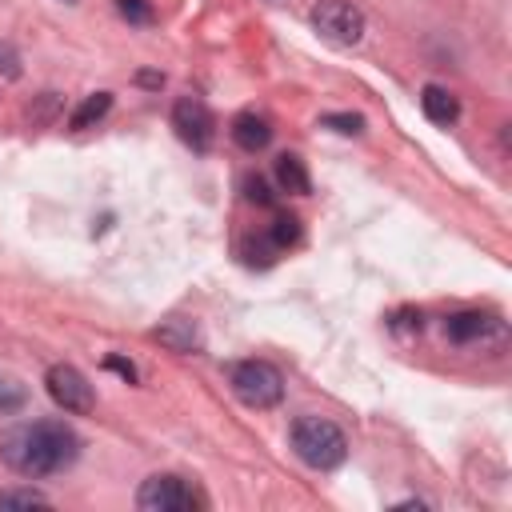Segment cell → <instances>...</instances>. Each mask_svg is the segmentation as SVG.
I'll list each match as a JSON object with an SVG mask.
<instances>
[{
  "label": "cell",
  "mask_w": 512,
  "mask_h": 512,
  "mask_svg": "<svg viewBox=\"0 0 512 512\" xmlns=\"http://www.w3.org/2000/svg\"><path fill=\"white\" fill-rule=\"evenodd\" d=\"M76 456H80V436L64 420H32L0 432V460L28 480L64 472L76 464Z\"/></svg>",
  "instance_id": "6da1fadb"
},
{
  "label": "cell",
  "mask_w": 512,
  "mask_h": 512,
  "mask_svg": "<svg viewBox=\"0 0 512 512\" xmlns=\"http://www.w3.org/2000/svg\"><path fill=\"white\" fill-rule=\"evenodd\" d=\"M288 440H292V452H296L308 468H316V472H332V468H340L344 456H348V440H344L340 424H332V420H324V416H300V420L292 424Z\"/></svg>",
  "instance_id": "7a4b0ae2"
},
{
  "label": "cell",
  "mask_w": 512,
  "mask_h": 512,
  "mask_svg": "<svg viewBox=\"0 0 512 512\" xmlns=\"http://www.w3.org/2000/svg\"><path fill=\"white\" fill-rule=\"evenodd\" d=\"M228 384H232L236 400L248 404V408H256V412L276 408L284 400V376L268 360H240V364H232Z\"/></svg>",
  "instance_id": "3957f363"
},
{
  "label": "cell",
  "mask_w": 512,
  "mask_h": 512,
  "mask_svg": "<svg viewBox=\"0 0 512 512\" xmlns=\"http://www.w3.org/2000/svg\"><path fill=\"white\" fill-rule=\"evenodd\" d=\"M312 28H316L328 44L352 48V44L364 40V12H360L356 4H348V0H320V4L312 8Z\"/></svg>",
  "instance_id": "277c9868"
},
{
  "label": "cell",
  "mask_w": 512,
  "mask_h": 512,
  "mask_svg": "<svg viewBox=\"0 0 512 512\" xmlns=\"http://www.w3.org/2000/svg\"><path fill=\"white\" fill-rule=\"evenodd\" d=\"M136 508L140 512H192L200 508V496L180 476L164 472V476H148L136 488Z\"/></svg>",
  "instance_id": "5b68a950"
},
{
  "label": "cell",
  "mask_w": 512,
  "mask_h": 512,
  "mask_svg": "<svg viewBox=\"0 0 512 512\" xmlns=\"http://www.w3.org/2000/svg\"><path fill=\"white\" fill-rule=\"evenodd\" d=\"M172 128L176 136L192 148V152H208L212 148V136H216V124H212V112L200 96H180L172 104Z\"/></svg>",
  "instance_id": "8992f818"
},
{
  "label": "cell",
  "mask_w": 512,
  "mask_h": 512,
  "mask_svg": "<svg viewBox=\"0 0 512 512\" xmlns=\"http://www.w3.org/2000/svg\"><path fill=\"white\" fill-rule=\"evenodd\" d=\"M44 388H48V396H52L64 412H76V416L92 412V404H96L88 376H84L80 368H72V364H52L48 376H44Z\"/></svg>",
  "instance_id": "52a82bcc"
},
{
  "label": "cell",
  "mask_w": 512,
  "mask_h": 512,
  "mask_svg": "<svg viewBox=\"0 0 512 512\" xmlns=\"http://www.w3.org/2000/svg\"><path fill=\"white\" fill-rule=\"evenodd\" d=\"M496 328H500V320L488 316V312H480V308H464V312H452V316L444 320V336H448L452 344L484 340V336L496 332Z\"/></svg>",
  "instance_id": "ba28073f"
},
{
  "label": "cell",
  "mask_w": 512,
  "mask_h": 512,
  "mask_svg": "<svg viewBox=\"0 0 512 512\" xmlns=\"http://www.w3.org/2000/svg\"><path fill=\"white\" fill-rule=\"evenodd\" d=\"M420 108H424V116H428L432 124H440V128H448V124L460 120V100H456L448 88H440V84H424V88H420Z\"/></svg>",
  "instance_id": "9c48e42d"
},
{
  "label": "cell",
  "mask_w": 512,
  "mask_h": 512,
  "mask_svg": "<svg viewBox=\"0 0 512 512\" xmlns=\"http://www.w3.org/2000/svg\"><path fill=\"white\" fill-rule=\"evenodd\" d=\"M228 132H232V140H236L244 152H260V148H268V140H272V124H268L264 116H256V112H240Z\"/></svg>",
  "instance_id": "30bf717a"
},
{
  "label": "cell",
  "mask_w": 512,
  "mask_h": 512,
  "mask_svg": "<svg viewBox=\"0 0 512 512\" xmlns=\"http://www.w3.org/2000/svg\"><path fill=\"white\" fill-rule=\"evenodd\" d=\"M272 172H276V184H280V192H292V196H308V188H312V176H308V168H304V160H300L296 152H280V156H276V164H272Z\"/></svg>",
  "instance_id": "8fae6325"
},
{
  "label": "cell",
  "mask_w": 512,
  "mask_h": 512,
  "mask_svg": "<svg viewBox=\"0 0 512 512\" xmlns=\"http://www.w3.org/2000/svg\"><path fill=\"white\" fill-rule=\"evenodd\" d=\"M152 336H156L168 352H180V356H188V352H196V348H200V332H196V324H192V320H164Z\"/></svg>",
  "instance_id": "7c38bea8"
},
{
  "label": "cell",
  "mask_w": 512,
  "mask_h": 512,
  "mask_svg": "<svg viewBox=\"0 0 512 512\" xmlns=\"http://www.w3.org/2000/svg\"><path fill=\"white\" fill-rule=\"evenodd\" d=\"M108 108H112V92H92V96L80 100V108L68 116V124H72V128H92L96 120L108 116Z\"/></svg>",
  "instance_id": "4fadbf2b"
},
{
  "label": "cell",
  "mask_w": 512,
  "mask_h": 512,
  "mask_svg": "<svg viewBox=\"0 0 512 512\" xmlns=\"http://www.w3.org/2000/svg\"><path fill=\"white\" fill-rule=\"evenodd\" d=\"M264 232H268V236H272V244L284 252L288 244H296V240H300V216H292V212H276V216H272V224H268Z\"/></svg>",
  "instance_id": "5bb4252c"
},
{
  "label": "cell",
  "mask_w": 512,
  "mask_h": 512,
  "mask_svg": "<svg viewBox=\"0 0 512 512\" xmlns=\"http://www.w3.org/2000/svg\"><path fill=\"white\" fill-rule=\"evenodd\" d=\"M0 508H48V496L36 488H0Z\"/></svg>",
  "instance_id": "9a60e30c"
},
{
  "label": "cell",
  "mask_w": 512,
  "mask_h": 512,
  "mask_svg": "<svg viewBox=\"0 0 512 512\" xmlns=\"http://www.w3.org/2000/svg\"><path fill=\"white\" fill-rule=\"evenodd\" d=\"M320 128H332L340 136H360L364 132V116L360 112H324L320 116Z\"/></svg>",
  "instance_id": "2e32d148"
},
{
  "label": "cell",
  "mask_w": 512,
  "mask_h": 512,
  "mask_svg": "<svg viewBox=\"0 0 512 512\" xmlns=\"http://www.w3.org/2000/svg\"><path fill=\"white\" fill-rule=\"evenodd\" d=\"M24 400H28V388L20 384V380H0V412H20L24 408Z\"/></svg>",
  "instance_id": "e0dca14e"
},
{
  "label": "cell",
  "mask_w": 512,
  "mask_h": 512,
  "mask_svg": "<svg viewBox=\"0 0 512 512\" xmlns=\"http://www.w3.org/2000/svg\"><path fill=\"white\" fill-rule=\"evenodd\" d=\"M240 188H244V200H248V204L272 208V192H268V180H264V176H244Z\"/></svg>",
  "instance_id": "ac0fdd59"
},
{
  "label": "cell",
  "mask_w": 512,
  "mask_h": 512,
  "mask_svg": "<svg viewBox=\"0 0 512 512\" xmlns=\"http://www.w3.org/2000/svg\"><path fill=\"white\" fill-rule=\"evenodd\" d=\"M56 112H60V96H56V92H40V100L28 108V120H32V124H48Z\"/></svg>",
  "instance_id": "d6986e66"
},
{
  "label": "cell",
  "mask_w": 512,
  "mask_h": 512,
  "mask_svg": "<svg viewBox=\"0 0 512 512\" xmlns=\"http://www.w3.org/2000/svg\"><path fill=\"white\" fill-rule=\"evenodd\" d=\"M116 12H120L128 24H148V20H152V4H148V0H116Z\"/></svg>",
  "instance_id": "ffe728a7"
},
{
  "label": "cell",
  "mask_w": 512,
  "mask_h": 512,
  "mask_svg": "<svg viewBox=\"0 0 512 512\" xmlns=\"http://www.w3.org/2000/svg\"><path fill=\"white\" fill-rule=\"evenodd\" d=\"M104 368H108V372H116V376H124L128 384H136V380H140L136 364H132V360H124V356H104Z\"/></svg>",
  "instance_id": "44dd1931"
},
{
  "label": "cell",
  "mask_w": 512,
  "mask_h": 512,
  "mask_svg": "<svg viewBox=\"0 0 512 512\" xmlns=\"http://www.w3.org/2000/svg\"><path fill=\"white\" fill-rule=\"evenodd\" d=\"M420 320H424L420 312H412V308H404V312H396V316H392V328H396V332H412V328L420 332Z\"/></svg>",
  "instance_id": "7402d4cb"
},
{
  "label": "cell",
  "mask_w": 512,
  "mask_h": 512,
  "mask_svg": "<svg viewBox=\"0 0 512 512\" xmlns=\"http://www.w3.org/2000/svg\"><path fill=\"white\" fill-rule=\"evenodd\" d=\"M0 72H4L8 80H16V76H20V60H16V52H12L8 44H0Z\"/></svg>",
  "instance_id": "603a6c76"
},
{
  "label": "cell",
  "mask_w": 512,
  "mask_h": 512,
  "mask_svg": "<svg viewBox=\"0 0 512 512\" xmlns=\"http://www.w3.org/2000/svg\"><path fill=\"white\" fill-rule=\"evenodd\" d=\"M136 84H144V88H160L164 76H160V72H136Z\"/></svg>",
  "instance_id": "cb8c5ba5"
}]
</instances>
